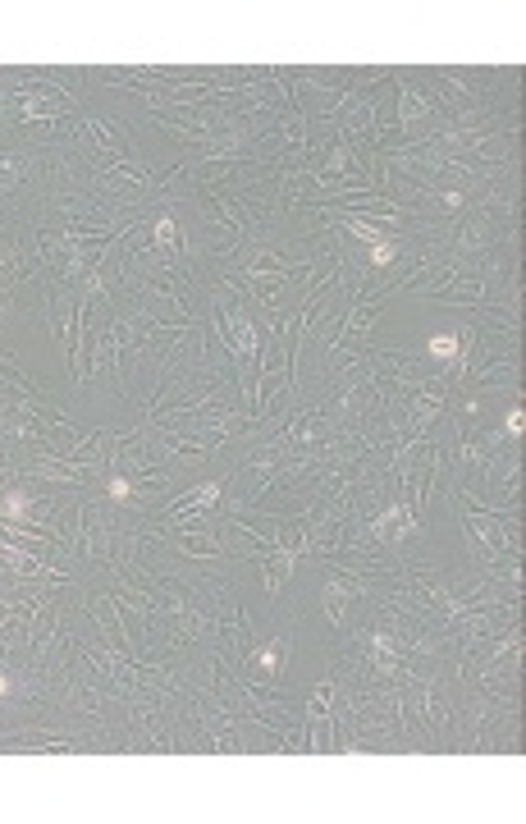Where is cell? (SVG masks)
Here are the masks:
<instances>
[{"label": "cell", "mask_w": 526, "mask_h": 824, "mask_svg": "<svg viewBox=\"0 0 526 824\" xmlns=\"http://www.w3.org/2000/svg\"><path fill=\"white\" fill-rule=\"evenodd\" d=\"M261 573H266V600H275L284 591V582H289L293 564H298V554L284 550V545H261Z\"/></svg>", "instance_id": "cell-2"}, {"label": "cell", "mask_w": 526, "mask_h": 824, "mask_svg": "<svg viewBox=\"0 0 526 824\" xmlns=\"http://www.w3.org/2000/svg\"><path fill=\"white\" fill-rule=\"evenodd\" d=\"M462 330H467V326H458V330H440V335H430V344H426V353H430L435 362H440L444 371H449L453 362H458V353H462Z\"/></svg>", "instance_id": "cell-4"}, {"label": "cell", "mask_w": 526, "mask_h": 824, "mask_svg": "<svg viewBox=\"0 0 526 824\" xmlns=\"http://www.w3.org/2000/svg\"><path fill=\"white\" fill-rule=\"evenodd\" d=\"M10 692H14V678L10 669H0V701H10Z\"/></svg>", "instance_id": "cell-6"}, {"label": "cell", "mask_w": 526, "mask_h": 824, "mask_svg": "<svg viewBox=\"0 0 526 824\" xmlns=\"http://www.w3.org/2000/svg\"><path fill=\"white\" fill-rule=\"evenodd\" d=\"M284 660H289V637H280V632L247 651V664H252V669H261L266 678H280V673H284Z\"/></svg>", "instance_id": "cell-3"}, {"label": "cell", "mask_w": 526, "mask_h": 824, "mask_svg": "<svg viewBox=\"0 0 526 824\" xmlns=\"http://www.w3.org/2000/svg\"><path fill=\"white\" fill-rule=\"evenodd\" d=\"M522 426H526V417H522V408H517V403H513V408L504 412V426H499V435H504V440H513V445H517V435H522Z\"/></svg>", "instance_id": "cell-5"}, {"label": "cell", "mask_w": 526, "mask_h": 824, "mask_svg": "<svg viewBox=\"0 0 526 824\" xmlns=\"http://www.w3.org/2000/svg\"><path fill=\"white\" fill-rule=\"evenodd\" d=\"M440 106H444V101L435 97V92H426L421 83H403V87H398V120H394L398 133L421 129L426 120H435V115H440ZM440 120H444V115H440Z\"/></svg>", "instance_id": "cell-1"}]
</instances>
